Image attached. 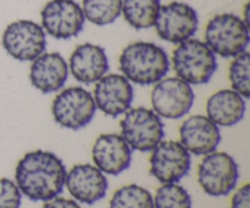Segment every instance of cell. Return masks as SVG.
<instances>
[{"label":"cell","instance_id":"cell-1","mask_svg":"<svg viewBox=\"0 0 250 208\" xmlns=\"http://www.w3.org/2000/svg\"><path fill=\"white\" fill-rule=\"evenodd\" d=\"M66 174L65 165L55 153L36 150L27 152L19 161L15 180L27 199L46 202L62 192Z\"/></svg>","mask_w":250,"mask_h":208},{"label":"cell","instance_id":"cell-2","mask_svg":"<svg viewBox=\"0 0 250 208\" xmlns=\"http://www.w3.org/2000/svg\"><path fill=\"white\" fill-rule=\"evenodd\" d=\"M119 66L131 83L151 85L165 78L170 71V60L161 46L150 41H136L122 50Z\"/></svg>","mask_w":250,"mask_h":208},{"label":"cell","instance_id":"cell-3","mask_svg":"<svg viewBox=\"0 0 250 208\" xmlns=\"http://www.w3.org/2000/svg\"><path fill=\"white\" fill-rule=\"evenodd\" d=\"M176 77L190 85L207 84L217 70L216 55L199 39H188L178 44L172 54Z\"/></svg>","mask_w":250,"mask_h":208},{"label":"cell","instance_id":"cell-4","mask_svg":"<svg viewBox=\"0 0 250 208\" xmlns=\"http://www.w3.org/2000/svg\"><path fill=\"white\" fill-rule=\"evenodd\" d=\"M204 36L205 44L212 53L224 58H233L246 51L250 41L249 27L242 17L229 12L212 17L205 27Z\"/></svg>","mask_w":250,"mask_h":208},{"label":"cell","instance_id":"cell-5","mask_svg":"<svg viewBox=\"0 0 250 208\" xmlns=\"http://www.w3.org/2000/svg\"><path fill=\"white\" fill-rule=\"evenodd\" d=\"M120 128V135L129 148L141 152L153 150L165 135L161 117L146 107H133L125 112Z\"/></svg>","mask_w":250,"mask_h":208},{"label":"cell","instance_id":"cell-6","mask_svg":"<svg viewBox=\"0 0 250 208\" xmlns=\"http://www.w3.org/2000/svg\"><path fill=\"white\" fill-rule=\"evenodd\" d=\"M97 106L90 92L82 87L61 90L51 104V114L60 127L80 131L94 118Z\"/></svg>","mask_w":250,"mask_h":208},{"label":"cell","instance_id":"cell-7","mask_svg":"<svg viewBox=\"0 0 250 208\" xmlns=\"http://www.w3.org/2000/svg\"><path fill=\"white\" fill-rule=\"evenodd\" d=\"M238 179V165L227 152L208 153L198 167V183L209 196H227L234 190Z\"/></svg>","mask_w":250,"mask_h":208},{"label":"cell","instance_id":"cell-8","mask_svg":"<svg viewBox=\"0 0 250 208\" xmlns=\"http://www.w3.org/2000/svg\"><path fill=\"white\" fill-rule=\"evenodd\" d=\"M4 50L17 61H33L46 49V36L41 24L31 19L14 21L1 37Z\"/></svg>","mask_w":250,"mask_h":208},{"label":"cell","instance_id":"cell-9","mask_svg":"<svg viewBox=\"0 0 250 208\" xmlns=\"http://www.w3.org/2000/svg\"><path fill=\"white\" fill-rule=\"evenodd\" d=\"M194 97L192 85L178 77H168L155 83L150 101L153 111L160 117L180 119L192 110Z\"/></svg>","mask_w":250,"mask_h":208},{"label":"cell","instance_id":"cell-10","mask_svg":"<svg viewBox=\"0 0 250 208\" xmlns=\"http://www.w3.org/2000/svg\"><path fill=\"white\" fill-rule=\"evenodd\" d=\"M199 26L198 14L189 4L172 1L161 5L154 27L163 40L181 44L193 38Z\"/></svg>","mask_w":250,"mask_h":208},{"label":"cell","instance_id":"cell-11","mask_svg":"<svg viewBox=\"0 0 250 208\" xmlns=\"http://www.w3.org/2000/svg\"><path fill=\"white\" fill-rule=\"evenodd\" d=\"M42 28L55 39L77 37L84 27L82 7L75 0H50L41 11Z\"/></svg>","mask_w":250,"mask_h":208},{"label":"cell","instance_id":"cell-12","mask_svg":"<svg viewBox=\"0 0 250 208\" xmlns=\"http://www.w3.org/2000/svg\"><path fill=\"white\" fill-rule=\"evenodd\" d=\"M151 151L149 170L163 184L178 183L189 172L192 166L190 153L180 141L163 140Z\"/></svg>","mask_w":250,"mask_h":208},{"label":"cell","instance_id":"cell-13","mask_svg":"<svg viewBox=\"0 0 250 208\" xmlns=\"http://www.w3.org/2000/svg\"><path fill=\"white\" fill-rule=\"evenodd\" d=\"M93 97L97 110L115 118L131 109L134 90L132 83L124 75L110 73L95 83Z\"/></svg>","mask_w":250,"mask_h":208},{"label":"cell","instance_id":"cell-14","mask_svg":"<svg viewBox=\"0 0 250 208\" xmlns=\"http://www.w3.org/2000/svg\"><path fill=\"white\" fill-rule=\"evenodd\" d=\"M65 185L75 201L94 205L106 196L107 183L104 173L92 165H76L66 174Z\"/></svg>","mask_w":250,"mask_h":208},{"label":"cell","instance_id":"cell-15","mask_svg":"<svg viewBox=\"0 0 250 208\" xmlns=\"http://www.w3.org/2000/svg\"><path fill=\"white\" fill-rule=\"evenodd\" d=\"M180 143L192 155L205 156L216 151L221 143V132L208 116L193 114L181 124Z\"/></svg>","mask_w":250,"mask_h":208},{"label":"cell","instance_id":"cell-16","mask_svg":"<svg viewBox=\"0 0 250 208\" xmlns=\"http://www.w3.org/2000/svg\"><path fill=\"white\" fill-rule=\"evenodd\" d=\"M92 158L104 174L119 175L131 166L132 149L120 134H102L93 145Z\"/></svg>","mask_w":250,"mask_h":208},{"label":"cell","instance_id":"cell-17","mask_svg":"<svg viewBox=\"0 0 250 208\" xmlns=\"http://www.w3.org/2000/svg\"><path fill=\"white\" fill-rule=\"evenodd\" d=\"M67 65L68 72L77 82L94 84L109 71V58L104 48L84 43L73 50Z\"/></svg>","mask_w":250,"mask_h":208},{"label":"cell","instance_id":"cell-18","mask_svg":"<svg viewBox=\"0 0 250 208\" xmlns=\"http://www.w3.org/2000/svg\"><path fill=\"white\" fill-rule=\"evenodd\" d=\"M68 77V65L60 53H43L32 61L31 84L43 94L61 90Z\"/></svg>","mask_w":250,"mask_h":208},{"label":"cell","instance_id":"cell-19","mask_svg":"<svg viewBox=\"0 0 250 208\" xmlns=\"http://www.w3.org/2000/svg\"><path fill=\"white\" fill-rule=\"evenodd\" d=\"M247 99L233 89L217 90L207 101V116L219 127H232L243 119Z\"/></svg>","mask_w":250,"mask_h":208},{"label":"cell","instance_id":"cell-20","mask_svg":"<svg viewBox=\"0 0 250 208\" xmlns=\"http://www.w3.org/2000/svg\"><path fill=\"white\" fill-rule=\"evenodd\" d=\"M161 0H122L121 14L131 27L148 29L154 27Z\"/></svg>","mask_w":250,"mask_h":208},{"label":"cell","instance_id":"cell-21","mask_svg":"<svg viewBox=\"0 0 250 208\" xmlns=\"http://www.w3.org/2000/svg\"><path fill=\"white\" fill-rule=\"evenodd\" d=\"M84 19L95 26H107L121 15L122 0H82Z\"/></svg>","mask_w":250,"mask_h":208},{"label":"cell","instance_id":"cell-22","mask_svg":"<svg viewBox=\"0 0 250 208\" xmlns=\"http://www.w3.org/2000/svg\"><path fill=\"white\" fill-rule=\"evenodd\" d=\"M109 208H154V200L146 188L128 184L114 192Z\"/></svg>","mask_w":250,"mask_h":208},{"label":"cell","instance_id":"cell-23","mask_svg":"<svg viewBox=\"0 0 250 208\" xmlns=\"http://www.w3.org/2000/svg\"><path fill=\"white\" fill-rule=\"evenodd\" d=\"M229 79L232 89L248 100L250 97V55L248 50L234 56L229 65Z\"/></svg>","mask_w":250,"mask_h":208},{"label":"cell","instance_id":"cell-24","mask_svg":"<svg viewBox=\"0 0 250 208\" xmlns=\"http://www.w3.org/2000/svg\"><path fill=\"white\" fill-rule=\"evenodd\" d=\"M154 208H192V197L177 183L164 184L156 190Z\"/></svg>","mask_w":250,"mask_h":208},{"label":"cell","instance_id":"cell-25","mask_svg":"<svg viewBox=\"0 0 250 208\" xmlns=\"http://www.w3.org/2000/svg\"><path fill=\"white\" fill-rule=\"evenodd\" d=\"M22 194L16 183L0 178V208H20Z\"/></svg>","mask_w":250,"mask_h":208},{"label":"cell","instance_id":"cell-26","mask_svg":"<svg viewBox=\"0 0 250 208\" xmlns=\"http://www.w3.org/2000/svg\"><path fill=\"white\" fill-rule=\"evenodd\" d=\"M250 206V184H244L233 195L231 208H249Z\"/></svg>","mask_w":250,"mask_h":208},{"label":"cell","instance_id":"cell-27","mask_svg":"<svg viewBox=\"0 0 250 208\" xmlns=\"http://www.w3.org/2000/svg\"><path fill=\"white\" fill-rule=\"evenodd\" d=\"M43 208H82L77 204V201L65 197H54L44 204Z\"/></svg>","mask_w":250,"mask_h":208}]
</instances>
